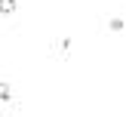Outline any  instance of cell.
I'll list each match as a JSON object with an SVG mask.
<instances>
[{"instance_id":"1","label":"cell","mask_w":126,"mask_h":117,"mask_svg":"<svg viewBox=\"0 0 126 117\" xmlns=\"http://www.w3.org/2000/svg\"><path fill=\"white\" fill-rule=\"evenodd\" d=\"M18 6V0H0V16H12Z\"/></svg>"},{"instance_id":"2","label":"cell","mask_w":126,"mask_h":117,"mask_svg":"<svg viewBox=\"0 0 126 117\" xmlns=\"http://www.w3.org/2000/svg\"><path fill=\"white\" fill-rule=\"evenodd\" d=\"M9 99H12V86L6 80H0V102H9Z\"/></svg>"},{"instance_id":"4","label":"cell","mask_w":126,"mask_h":117,"mask_svg":"<svg viewBox=\"0 0 126 117\" xmlns=\"http://www.w3.org/2000/svg\"><path fill=\"white\" fill-rule=\"evenodd\" d=\"M59 52H62V55H68V52H71V40H68V37L59 43Z\"/></svg>"},{"instance_id":"3","label":"cell","mask_w":126,"mask_h":117,"mask_svg":"<svg viewBox=\"0 0 126 117\" xmlns=\"http://www.w3.org/2000/svg\"><path fill=\"white\" fill-rule=\"evenodd\" d=\"M108 28H111V31H123V28H126V22H123L120 16H114V18H108Z\"/></svg>"}]
</instances>
